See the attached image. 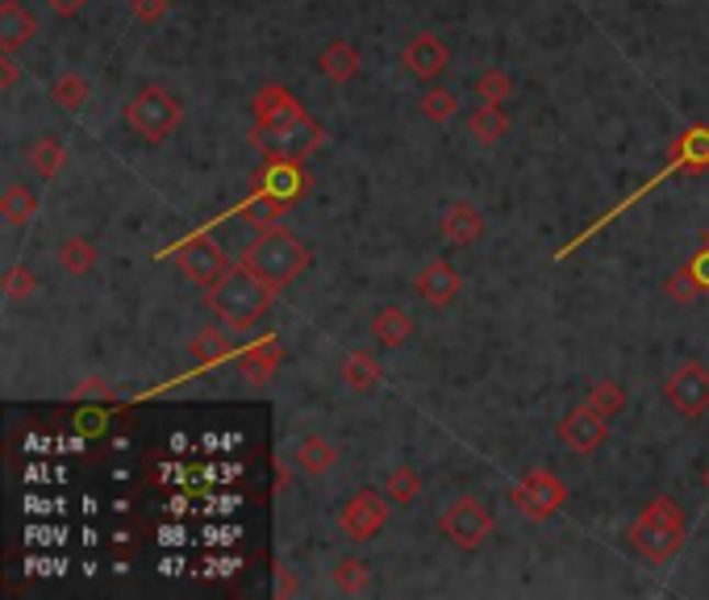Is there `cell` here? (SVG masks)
Here are the masks:
<instances>
[{"label":"cell","instance_id":"obj_22","mask_svg":"<svg viewBox=\"0 0 709 600\" xmlns=\"http://www.w3.org/2000/svg\"><path fill=\"white\" fill-rule=\"evenodd\" d=\"M667 163L676 171H706L709 167V125H693L685 129L676 146H672V159Z\"/></svg>","mask_w":709,"mask_h":600},{"label":"cell","instance_id":"obj_11","mask_svg":"<svg viewBox=\"0 0 709 600\" xmlns=\"http://www.w3.org/2000/svg\"><path fill=\"white\" fill-rule=\"evenodd\" d=\"M555 438H560L572 455H593V451H601V442L609 438V417H601L584 400V405H576L572 414L563 417Z\"/></svg>","mask_w":709,"mask_h":600},{"label":"cell","instance_id":"obj_38","mask_svg":"<svg viewBox=\"0 0 709 600\" xmlns=\"http://www.w3.org/2000/svg\"><path fill=\"white\" fill-rule=\"evenodd\" d=\"M167 9H171L167 0H130V13L138 25H159L167 18Z\"/></svg>","mask_w":709,"mask_h":600},{"label":"cell","instance_id":"obj_40","mask_svg":"<svg viewBox=\"0 0 709 600\" xmlns=\"http://www.w3.org/2000/svg\"><path fill=\"white\" fill-rule=\"evenodd\" d=\"M688 271L697 275V284H701V292H709V234H706V242H701V250L688 259Z\"/></svg>","mask_w":709,"mask_h":600},{"label":"cell","instance_id":"obj_7","mask_svg":"<svg viewBox=\"0 0 709 600\" xmlns=\"http://www.w3.org/2000/svg\"><path fill=\"white\" fill-rule=\"evenodd\" d=\"M438 530H442V539L459 546V551H476L484 546V539L493 534V513L480 505L476 497H459L447 505V513L438 518Z\"/></svg>","mask_w":709,"mask_h":600},{"label":"cell","instance_id":"obj_16","mask_svg":"<svg viewBox=\"0 0 709 600\" xmlns=\"http://www.w3.org/2000/svg\"><path fill=\"white\" fill-rule=\"evenodd\" d=\"M34 38H38V18L21 0H4L0 4V50L18 55L21 46H30Z\"/></svg>","mask_w":709,"mask_h":600},{"label":"cell","instance_id":"obj_8","mask_svg":"<svg viewBox=\"0 0 709 600\" xmlns=\"http://www.w3.org/2000/svg\"><path fill=\"white\" fill-rule=\"evenodd\" d=\"M660 393H664V400L685 421H701L709 414V367H701V363H680L664 380Z\"/></svg>","mask_w":709,"mask_h":600},{"label":"cell","instance_id":"obj_21","mask_svg":"<svg viewBox=\"0 0 709 600\" xmlns=\"http://www.w3.org/2000/svg\"><path fill=\"white\" fill-rule=\"evenodd\" d=\"M317 71H322L330 83L354 80V71H359V50H354L347 38H330L322 46V55H317Z\"/></svg>","mask_w":709,"mask_h":600},{"label":"cell","instance_id":"obj_23","mask_svg":"<svg viewBox=\"0 0 709 600\" xmlns=\"http://www.w3.org/2000/svg\"><path fill=\"white\" fill-rule=\"evenodd\" d=\"M229 326H201V330L192 333V342H188V354L201 363V367H217V363H226L229 359Z\"/></svg>","mask_w":709,"mask_h":600},{"label":"cell","instance_id":"obj_29","mask_svg":"<svg viewBox=\"0 0 709 600\" xmlns=\"http://www.w3.org/2000/svg\"><path fill=\"white\" fill-rule=\"evenodd\" d=\"M0 213H4V222H9V226H30V222H34V213H38V196H34V188L9 184L4 188V196H0Z\"/></svg>","mask_w":709,"mask_h":600},{"label":"cell","instance_id":"obj_6","mask_svg":"<svg viewBox=\"0 0 709 600\" xmlns=\"http://www.w3.org/2000/svg\"><path fill=\"white\" fill-rule=\"evenodd\" d=\"M171 259H176V268L184 271L192 284H201V292L213 288L229 271V254L209 238L205 229L201 234H188L184 242L171 250Z\"/></svg>","mask_w":709,"mask_h":600},{"label":"cell","instance_id":"obj_33","mask_svg":"<svg viewBox=\"0 0 709 600\" xmlns=\"http://www.w3.org/2000/svg\"><path fill=\"white\" fill-rule=\"evenodd\" d=\"M59 268L67 275H88V271L97 268V247L88 238H67L59 247Z\"/></svg>","mask_w":709,"mask_h":600},{"label":"cell","instance_id":"obj_9","mask_svg":"<svg viewBox=\"0 0 709 600\" xmlns=\"http://www.w3.org/2000/svg\"><path fill=\"white\" fill-rule=\"evenodd\" d=\"M389 493L384 488H359L347 505H342V513H338V525H342V534L351 542H368L375 539L380 530H384V521H389Z\"/></svg>","mask_w":709,"mask_h":600},{"label":"cell","instance_id":"obj_39","mask_svg":"<svg viewBox=\"0 0 709 600\" xmlns=\"http://www.w3.org/2000/svg\"><path fill=\"white\" fill-rule=\"evenodd\" d=\"M71 400H113V388L104 384L101 375H88V380H80V384H76Z\"/></svg>","mask_w":709,"mask_h":600},{"label":"cell","instance_id":"obj_37","mask_svg":"<svg viewBox=\"0 0 709 600\" xmlns=\"http://www.w3.org/2000/svg\"><path fill=\"white\" fill-rule=\"evenodd\" d=\"M643 518H651V521H664V525H676V530H688V521H685V509L676 505L672 497H655L651 505L643 509Z\"/></svg>","mask_w":709,"mask_h":600},{"label":"cell","instance_id":"obj_27","mask_svg":"<svg viewBox=\"0 0 709 600\" xmlns=\"http://www.w3.org/2000/svg\"><path fill=\"white\" fill-rule=\"evenodd\" d=\"M25 163H30V171H34L38 180H55V176L63 171L59 134H42V138H34V146L25 150Z\"/></svg>","mask_w":709,"mask_h":600},{"label":"cell","instance_id":"obj_13","mask_svg":"<svg viewBox=\"0 0 709 600\" xmlns=\"http://www.w3.org/2000/svg\"><path fill=\"white\" fill-rule=\"evenodd\" d=\"M401 67L414 76L417 83H435L438 76H447L451 67V46L438 38V34H414L405 55H401Z\"/></svg>","mask_w":709,"mask_h":600},{"label":"cell","instance_id":"obj_12","mask_svg":"<svg viewBox=\"0 0 709 600\" xmlns=\"http://www.w3.org/2000/svg\"><path fill=\"white\" fill-rule=\"evenodd\" d=\"M685 534L688 530H676V525H664V521H651V518H639L630 530H626L630 546H634L646 563L676 559V555H680V546H685Z\"/></svg>","mask_w":709,"mask_h":600},{"label":"cell","instance_id":"obj_32","mask_svg":"<svg viewBox=\"0 0 709 600\" xmlns=\"http://www.w3.org/2000/svg\"><path fill=\"white\" fill-rule=\"evenodd\" d=\"M472 88H476V97L484 104H509V97H514V76L500 71V67H488V71H480Z\"/></svg>","mask_w":709,"mask_h":600},{"label":"cell","instance_id":"obj_4","mask_svg":"<svg viewBox=\"0 0 709 600\" xmlns=\"http://www.w3.org/2000/svg\"><path fill=\"white\" fill-rule=\"evenodd\" d=\"M125 125L143 138V143H167L180 125V101L164 88H143L134 101L125 104Z\"/></svg>","mask_w":709,"mask_h":600},{"label":"cell","instance_id":"obj_18","mask_svg":"<svg viewBox=\"0 0 709 600\" xmlns=\"http://www.w3.org/2000/svg\"><path fill=\"white\" fill-rule=\"evenodd\" d=\"M414 317L401 309V305H380L372 313V338L375 347H384V351H396V347H405L409 338H414Z\"/></svg>","mask_w":709,"mask_h":600},{"label":"cell","instance_id":"obj_41","mask_svg":"<svg viewBox=\"0 0 709 600\" xmlns=\"http://www.w3.org/2000/svg\"><path fill=\"white\" fill-rule=\"evenodd\" d=\"M18 80H21V63H18V55L0 50V88L9 92V88H18Z\"/></svg>","mask_w":709,"mask_h":600},{"label":"cell","instance_id":"obj_36","mask_svg":"<svg viewBox=\"0 0 709 600\" xmlns=\"http://www.w3.org/2000/svg\"><path fill=\"white\" fill-rule=\"evenodd\" d=\"M664 292H667V301H676V305H693V301L701 296V284H697V275H693L688 263H685L680 271H672V275H667Z\"/></svg>","mask_w":709,"mask_h":600},{"label":"cell","instance_id":"obj_35","mask_svg":"<svg viewBox=\"0 0 709 600\" xmlns=\"http://www.w3.org/2000/svg\"><path fill=\"white\" fill-rule=\"evenodd\" d=\"M34 292H38V275H34V268L13 263V268L4 271V296H9V301H30Z\"/></svg>","mask_w":709,"mask_h":600},{"label":"cell","instance_id":"obj_17","mask_svg":"<svg viewBox=\"0 0 709 600\" xmlns=\"http://www.w3.org/2000/svg\"><path fill=\"white\" fill-rule=\"evenodd\" d=\"M280 359H284V351H280V338H275V333H268V338H259L255 347H247V351L238 354V367H243V380H247L250 388L268 384L271 375H275V367H280Z\"/></svg>","mask_w":709,"mask_h":600},{"label":"cell","instance_id":"obj_31","mask_svg":"<svg viewBox=\"0 0 709 600\" xmlns=\"http://www.w3.org/2000/svg\"><path fill=\"white\" fill-rule=\"evenodd\" d=\"M421 117L435 125H447L451 117L459 113V97L455 92H447V88H435V83H426V92H421Z\"/></svg>","mask_w":709,"mask_h":600},{"label":"cell","instance_id":"obj_45","mask_svg":"<svg viewBox=\"0 0 709 600\" xmlns=\"http://www.w3.org/2000/svg\"><path fill=\"white\" fill-rule=\"evenodd\" d=\"M706 488H709V472H706Z\"/></svg>","mask_w":709,"mask_h":600},{"label":"cell","instance_id":"obj_15","mask_svg":"<svg viewBox=\"0 0 709 600\" xmlns=\"http://www.w3.org/2000/svg\"><path fill=\"white\" fill-rule=\"evenodd\" d=\"M459 271H455V263H447V259H430L426 268L417 271V280H414V288H417V296L426 301V305H435V309H447L451 301L459 296Z\"/></svg>","mask_w":709,"mask_h":600},{"label":"cell","instance_id":"obj_1","mask_svg":"<svg viewBox=\"0 0 709 600\" xmlns=\"http://www.w3.org/2000/svg\"><path fill=\"white\" fill-rule=\"evenodd\" d=\"M326 129L313 122L310 109L292 97L289 88H263L255 101V129L250 143L263 150L268 159H310L322 146Z\"/></svg>","mask_w":709,"mask_h":600},{"label":"cell","instance_id":"obj_24","mask_svg":"<svg viewBox=\"0 0 709 600\" xmlns=\"http://www.w3.org/2000/svg\"><path fill=\"white\" fill-rule=\"evenodd\" d=\"M289 208L292 205L275 201V196H271V192H263V188H250V196L238 205V217H243V222H250L255 229H268V226H280Z\"/></svg>","mask_w":709,"mask_h":600},{"label":"cell","instance_id":"obj_14","mask_svg":"<svg viewBox=\"0 0 709 600\" xmlns=\"http://www.w3.org/2000/svg\"><path fill=\"white\" fill-rule=\"evenodd\" d=\"M438 234L451 247H476L488 234V222H484V213L472 201H451V205L442 208V217H438Z\"/></svg>","mask_w":709,"mask_h":600},{"label":"cell","instance_id":"obj_20","mask_svg":"<svg viewBox=\"0 0 709 600\" xmlns=\"http://www.w3.org/2000/svg\"><path fill=\"white\" fill-rule=\"evenodd\" d=\"M292 463H296L305 476H326V472H334V463H338V446L322 434H305L296 446H292Z\"/></svg>","mask_w":709,"mask_h":600},{"label":"cell","instance_id":"obj_5","mask_svg":"<svg viewBox=\"0 0 709 600\" xmlns=\"http://www.w3.org/2000/svg\"><path fill=\"white\" fill-rule=\"evenodd\" d=\"M509 505H514L526 521H547L567 505V488H563V479L555 476V472L534 467V472H526V476L514 484Z\"/></svg>","mask_w":709,"mask_h":600},{"label":"cell","instance_id":"obj_19","mask_svg":"<svg viewBox=\"0 0 709 600\" xmlns=\"http://www.w3.org/2000/svg\"><path fill=\"white\" fill-rule=\"evenodd\" d=\"M338 375L354 396H372L380 388V380H384V367H380V359L372 351H347Z\"/></svg>","mask_w":709,"mask_h":600},{"label":"cell","instance_id":"obj_34","mask_svg":"<svg viewBox=\"0 0 709 600\" xmlns=\"http://www.w3.org/2000/svg\"><path fill=\"white\" fill-rule=\"evenodd\" d=\"M588 405H593L601 417H609V421H614L618 414H626V388L618 384V380H601V384H593Z\"/></svg>","mask_w":709,"mask_h":600},{"label":"cell","instance_id":"obj_30","mask_svg":"<svg viewBox=\"0 0 709 600\" xmlns=\"http://www.w3.org/2000/svg\"><path fill=\"white\" fill-rule=\"evenodd\" d=\"M384 493H389V500H393V505H401V509H405V505H414V500L421 497V476H417L409 463H396L393 472L384 476Z\"/></svg>","mask_w":709,"mask_h":600},{"label":"cell","instance_id":"obj_25","mask_svg":"<svg viewBox=\"0 0 709 600\" xmlns=\"http://www.w3.org/2000/svg\"><path fill=\"white\" fill-rule=\"evenodd\" d=\"M468 129L480 146H497L500 138H509V113L505 104H480L476 113L468 117Z\"/></svg>","mask_w":709,"mask_h":600},{"label":"cell","instance_id":"obj_42","mask_svg":"<svg viewBox=\"0 0 709 600\" xmlns=\"http://www.w3.org/2000/svg\"><path fill=\"white\" fill-rule=\"evenodd\" d=\"M301 588H296V580H292V567L284 559L275 563V597H296Z\"/></svg>","mask_w":709,"mask_h":600},{"label":"cell","instance_id":"obj_2","mask_svg":"<svg viewBox=\"0 0 709 600\" xmlns=\"http://www.w3.org/2000/svg\"><path fill=\"white\" fill-rule=\"evenodd\" d=\"M271 292L255 271H247L243 263L238 268H229L213 288H205V305L209 313L229 326L234 333H247L250 326H259V317L271 309Z\"/></svg>","mask_w":709,"mask_h":600},{"label":"cell","instance_id":"obj_28","mask_svg":"<svg viewBox=\"0 0 709 600\" xmlns=\"http://www.w3.org/2000/svg\"><path fill=\"white\" fill-rule=\"evenodd\" d=\"M334 588H338V592H347V597L368 592V588H372V567H368V559H359V555H342V559H334Z\"/></svg>","mask_w":709,"mask_h":600},{"label":"cell","instance_id":"obj_3","mask_svg":"<svg viewBox=\"0 0 709 600\" xmlns=\"http://www.w3.org/2000/svg\"><path fill=\"white\" fill-rule=\"evenodd\" d=\"M313 263L310 247L301 242V234H292L284 226H268L255 234V242L243 250V268L255 271L268 288H289L292 280Z\"/></svg>","mask_w":709,"mask_h":600},{"label":"cell","instance_id":"obj_43","mask_svg":"<svg viewBox=\"0 0 709 600\" xmlns=\"http://www.w3.org/2000/svg\"><path fill=\"white\" fill-rule=\"evenodd\" d=\"M46 4H50V13H55V18H76L88 0H46Z\"/></svg>","mask_w":709,"mask_h":600},{"label":"cell","instance_id":"obj_44","mask_svg":"<svg viewBox=\"0 0 709 600\" xmlns=\"http://www.w3.org/2000/svg\"><path fill=\"white\" fill-rule=\"evenodd\" d=\"M284 488H289V463L280 459V463H275V493H284Z\"/></svg>","mask_w":709,"mask_h":600},{"label":"cell","instance_id":"obj_10","mask_svg":"<svg viewBox=\"0 0 709 600\" xmlns=\"http://www.w3.org/2000/svg\"><path fill=\"white\" fill-rule=\"evenodd\" d=\"M255 188L271 192L284 205H296V201H305L313 192V176L310 167H305V159H268V163L255 171Z\"/></svg>","mask_w":709,"mask_h":600},{"label":"cell","instance_id":"obj_26","mask_svg":"<svg viewBox=\"0 0 709 600\" xmlns=\"http://www.w3.org/2000/svg\"><path fill=\"white\" fill-rule=\"evenodd\" d=\"M88 97H92V83H88V76H80V71H63V76H55V83H50V104L63 109V113H80L83 104H88Z\"/></svg>","mask_w":709,"mask_h":600}]
</instances>
